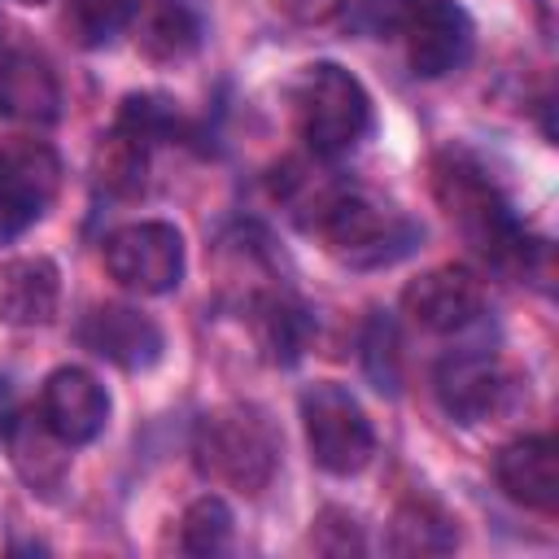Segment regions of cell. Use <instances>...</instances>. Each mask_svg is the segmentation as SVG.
<instances>
[{
	"label": "cell",
	"mask_w": 559,
	"mask_h": 559,
	"mask_svg": "<svg viewBox=\"0 0 559 559\" xmlns=\"http://www.w3.org/2000/svg\"><path fill=\"white\" fill-rule=\"evenodd\" d=\"M231 542V507L218 493L197 498L179 520V546L188 555H218Z\"/></svg>",
	"instance_id": "obj_19"
},
{
	"label": "cell",
	"mask_w": 559,
	"mask_h": 559,
	"mask_svg": "<svg viewBox=\"0 0 559 559\" xmlns=\"http://www.w3.org/2000/svg\"><path fill=\"white\" fill-rule=\"evenodd\" d=\"M61 192V157L48 140H4L0 144V240L22 236L48 214Z\"/></svg>",
	"instance_id": "obj_7"
},
{
	"label": "cell",
	"mask_w": 559,
	"mask_h": 559,
	"mask_svg": "<svg viewBox=\"0 0 559 559\" xmlns=\"http://www.w3.org/2000/svg\"><path fill=\"white\" fill-rule=\"evenodd\" d=\"M301 428L310 459L332 476H354L376 454V432L362 402L332 380H319L301 393Z\"/></svg>",
	"instance_id": "obj_4"
},
{
	"label": "cell",
	"mask_w": 559,
	"mask_h": 559,
	"mask_svg": "<svg viewBox=\"0 0 559 559\" xmlns=\"http://www.w3.org/2000/svg\"><path fill=\"white\" fill-rule=\"evenodd\" d=\"M61 275L48 258H13L0 266V319L13 328H44L57 314Z\"/></svg>",
	"instance_id": "obj_14"
},
{
	"label": "cell",
	"mask_w": 559,
	"mask_h": 559,
	"mask_svg": "<svg viewBox=\"0 0 559 559\" xmlns=\"http://www.w3.org/2000/svg\"><path fill=\"white\" fill-rule=\"evenodd\" d=\"M39 419L66 445H87L109 424V393L83 367H57L39 393Z\"/></svg>",
	"instance_id": "obj_10"
},
{
	"label": "cell",
	"mask_w": 559,
	"mask_h": 559,
	"mask_svg": "<svg viewBox=\"0 0 559 559\" xmlns=\"http://www.w3.org/2000/svg\"><path fill=\"white\" fill-rule=\"evenodd\" d=\"M493 476L502 493L528 511H555L559 502V463L550 437H520L498 450Z\"/></svg>",
	"instance_id": "obj_13"
},
{
	"label": "cell",
	"mask_w": 559,
	"mask_h": 559,
	"mask_svg": "<svg viewBox=\"0 0 559 559\" xmlns=\"http://www.w3.org/2000/svg\"><path fill=\"white\" fill-rule=\"evenodd\" d=\"M79 341L96 354V358H105V362H114V367H122V371H148L157 358H162V349H166V336H162V328L144 314V310H135V306H96L92 314H83V323H79Z\"/></svg>",
	"instance_id": "obj_11"
},
{
	"label": "cell",
	"mask_w": 559,
	"mask_h": 559,
	"mask_svg": "<svg viewBox=\"0 0 559 559\" xmlns=\"http://www.w3.org/2000/svg\"><path fill=\"white\" fill-rule=\"evenodd\" d=\"M437 402L445 406V415H454L459 424H480L489 419L502 397H507V371L489 349H459L445 354L437 362Z\"/></svg>",
	"instance_id": "obj_12"
},
{
	"label": "cell",
	"mask_w": 559,
	"mask_h": 559,
	"mask_svg": "<svg viewBox=\"0 0 559 559\" xmlns=\"http://www.w3.org/2000/svg\"><path fill=\"white\" fill-rule=\"evenodd\" d=\"M183 266H188V253L175 223L148 218L105 236V271L131 293H144V297L175 293L183 280Z\"/></svg>",
	"instance_id": "obj_6"
},
{
	"label": "cell",
	"mask_w": 559,
	"mask_h": 559,
	"mask_svg": "<svg viewBox=\"0 0 559 559\" xmlns=\"http://www.w3.org/2000/svg\"><path fill=\"white\" fill-rule=\"evenodd\" d=\"M437 197L445 205V214L467 231V240L489 258V262H524V236L507 210V201L493 192V183L463 166L450 162L437 170Z\"/></svg>",
	"instance_id": "obj_5"
},
{
	"label": "cell",
	"mask_w": 559,
	"mask_h": 559,
	"mask_svg": "<svg viewBox=\"0 0 559 559\" xmlns=\"http://www.w3.org/2000/svg\"><path fill=\"white\" fill-rule=\"evenodd\" d=\"M13 4H26V9H39V4H48V0H13Z\"/></svg>",
	"instance_id": "obj_21"
},
{
	"label": "cell",
	"mask_w": 559,
	"mask_h": 559,
	"mask_svg": "<svg viewBox=\"0 0 559 559\" xmlns=\"http://www.w3.org/2000/svg\"><path fill=\"white\" fill-rule=\"evenodd\" d=\"M397 39H406V61L419 79H441L472 57L476 26L459 0H415Z\"/></svg>",
	"instance_id": "obj_8"
},
{
	"label": "cell",
	"mask_w": 559,
	"mask_h": 559,
	"mask_svg": "<svg viewBox=\"0 0 559 559\" xmlns=\"http://www.w3.org/2000/svg\"><path fill=\"white\" fill-rule=\"evenodd\" d=\"M135 22V0H66V31L79 48H105Z\"/></svg>",
	"instance_id": "obj_17"
},
{
	"label": "cell",
	"mask_w": 559,
	"mask_h": 559,
	"mask_svg": "<svg viewBox=\"0 0 559 559\" xmlns=\"http://www.w3.org/2000/svg\"><path fill=\"white\" fill-rule=\"evenodd\" d=\"M293 109H297V127L301 140L310 144L314 157L336 162L349 148L362 144V135L371 131V96L367 87L336 61H314L297 74L293 87Z\"/></svg>",
	"instance_id": "obj_2"
},
{
	"label": "cell",
	"mask_w": 559,
	"mask_h": 559,
	"mask_svg": "<svg viewBox=\"0 0 559 559\" xmlns=\"http://www.w3.org/2000/svg\"><path fill=\"white\" fill-rule=\"evenodd\" d=\"M61 105L57 79L48 70L44 57L35 52H9L0 61V109L9 118H26V122H52Z\"/></svg>",
	"instance_id": "obj_15"
},
{
	"label": "cell",
	"mask_w": 559,
	"mask_h": 559,
	"mask_svg": "<svg viewBox=\"0 0 559 559\" xmlns=\"http://www.w3.org/2000/svg\"><path fill=\"white\" fill-rule=\"evenodd\" d=\"M454 546V524L450 515H441L432 502H406L393 515V533H389V550L397 555H441Z\"/></svg>",
	"instance_id": "obj_16"
},
{
	"label": "cell",
	"mask_w": 559,
	"mask_h": 559,
	"mask_svg": "<svg viewBox=\"0 0 559 559\" xmlns=\"http://www.w3.org/2000/svg\"><path fill=\"white\" fill-rule=\"evenodd\" d=\"M310 227L323 236L328 253L341 258L345 266H393L406 253H415V245L424 240V227L402 214L397 205L358 192V188H328L314 197V218Z\"/></svg>",
	"instance_id": "obj_1"
},
{
	"label": "cell",
	"mask_w": 559,
	"mask_h": 559,
	"mask_svg": "<svg viewBox=\"0 0 559 559\" xmlns=\"http://www.w3.org/2000/svg\"><path fill=\"white\" fill-rule=\"evenodd\" d=\"M411 9H415V0H349L345 22H349L358 35L393 39V35H402Z\"/></svg>",
	"instance_id": "obj_20"
},
{
	"label": "cell",
	"mask_w": 559,
	"mask_h": 559,
	"mask_svg": "<svg viewBox=\"0 0 559 559\" xmlns=\"http://www.w3.org/2000/svg\"><path fill=\"white\" fill-rule=\"evenodd\" d=\"M192 454H197V467L210 480H223L240 493H258L275 476L280 441H275V428L266 424L262 411H253V406H214L197 424Z\"/></svg>",
	"instance_id": "obj_3"
},
{
	"label": "cell",
	"mask_w": 559,
	"mask_h": 559,
	"mask_svg": "<svg viewBox=\"0 0 559 559\" xmlns=\"http://www.w3.org/2000/svg\"><path fill=\"white\" fill-rule=\"evenodd\" d=\"M402 306L424 332H467L485 314V284L467 266H432L406 284Z\"/></svg>",
	"instance_id": "obj_9"
},
{
	"label": "cell",
	"mask_w": 559,
	"mask_h": 559,
	"mask_svg": "<svg viewBox=\"0 0 559 559\" xmlns=\"http://www.w3.org/2000/svg\"><path fill=\"white\" fill-rule=\"evenodd\" d=\"M201 39V22L183 9V4H157L144 26H140V44L148 57H162V61H175V57H188Z\"/></svg>",
	"instance_id": "obj_18"
}]
</instances>
